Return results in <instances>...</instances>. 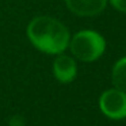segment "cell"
I'll return each mask as SVG.
<instances>
[{
  "instance_id": "6",
  "label": "cell",
  "mask_w": 126,
  "mask_h": 126,
  "mask_svg": "<svg viewBox=\"0 0 126 126\" xmlns=\"http://www.w3.org/2000/svg\"><path fill=\"white\" fill-rule=\"evenodd\" d=\"M112 83L115 88L126 92V57L121 58L112 69Z\"/></svg>"
},
{
  "instance_id": "7",
  "label": "cell",
  "mask_w": 126,
  "mask_h": 126,
  "mask_svg": "<svg viewBox=\"0 0 126 126\" xmlns=\"http://www.w3.org/2000/svg\"><path fill=\"white\" fill-rule=\"evenodd\" d=\"M110 3H111L118 11L126 12V0H110Z\"/></svg>"
},
{
  "instance_id": "1",
  "label": "cell",
  "mask_w": 126,
  "mask_h": 126,
  "mask_svg": "<svg viewBox=\"0 0 126 126\" xmlns=\"http://www.w3.org/2000/svg\"><path fill=\"white\" fill-rule=\"evenodd\" d=\"M27 37L38 50L47 54H61L69 46V30L52 16H35L27 26Z\"/></svg>"
},
{
  "instance_id": "4",
  "label": "cell",
  "mask_w": 126,
  "mask_h": 126,
  "mask_svg": "<svg viewBox=\"0 0 126 126\" xmlns=\"http://www.w3.org/2000/svg\"><path fill=\"white\" fill-rule=\"evenodd\" d=\"M65 3L79 16H95L106 8L107 0H65Z\"/></svg>"
},
{
  "instance_id": "5",
  "label": "cell",
  "mask_w": 126,
  "mask_h": 126,
  "mask_svg": "<svg viewBox=\"0 0 126 126\" xmlns=\"http://www.w3.org/2000/svg\"><path fill=\"white\" fill-rule=\"evenodd\" d=\"M53 73L60 83H71L77 73L76 63L69 56L58 54L53 63Z\"/></svg>"
},
{
  "instance_id": "3",
  "label": "cell",
  "mask_w": 126,
  "mask_h": 126,
  "mask_svg": "<svg viewBox=\"0 0 126 126\" xmlns=\"http://www.w3.org/2000/svg\"><path fill=\"white\" fill-rule=\"evenodd\" d=\"M99 107L106 117L111 119H122L126 117V92L112 88L102 94Z\"/></svg>"
},
{
  "instance_id": "2",
  "label": "cell",
  "mask_w": 126,
  "mask_h": 126,
  "mask_svg": "<svg viewBox=\"0 0 126 126\" xmlns=\"http://www.w3.org/2000/svg\"><path fill=\"white\" fill-rule=\"evenodd\" d=\"M72 54L80 61L91 63L95 61L104 53L106 41L99 33L92 30L79 31L69 41Z\"/></svg>"
}]
</instances>
